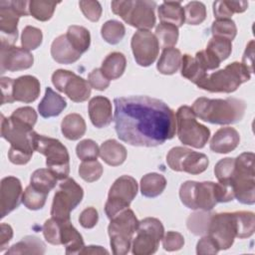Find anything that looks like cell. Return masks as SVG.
<instances>
[{
    "mask_svg": "<svg viewBox=\"0 0 255 255\" xmlns=\"http://www.w3.org/2000/svg\"><path fill=\"white\" fill-rule=\"evenodd\" d=\"M115 128L119 138L130 145L156 146L174 136V112L162 101L146 96L114 100Z\"/></svg>",
    "mask_w": 255,
    "mask_h": 255,
    "instance_id": "obj_1",
    "label": "cell"
},
{
    "mask_svg": "<svg viewBox=\"0 0 255 255\" xmlns=\"http://www.w3.org/2000/svg\"><path fill=\"white\" fill-rule=\"evenodd\" d=\"M195 117L200 120L215 125H230L242 120L246 104L236 98L227 99H207L198 98L192 105Z\"/></svg>",
    "mask_w": 255,
    "mask_h": 255,
    "instance_id": "obj_2",
    "label": "cell"
},
{
    "mask_svg": "<svg viewBox=\"0 0 255 255\" xmlns=\"http://www.w3.org/2000/svg\"><path fill=\"white\" fill-rule=\"evenodd\" d=\"M250 78L251 73L241 63L233 62L222 70L206 75L196 86L211 93H232Z\"/></svg>",
    "mask_w": 255,
    "mask_h": 255,
    "instance_id": "obj_3",
    "label": "cell"
},
{
    "mask_svg": "<svg viewBox=\"0 0 255 255\" xmlns=\"http://www.w3.org/2000/svg\"><path fill=\"white\" fill-rule=\"evenodd\" d=\"M254 153L243 152L235 158V167L231 178L234 197L243 204L255 202Z\"/></svg>",
    "mask_w": 255,
    "mask_h": 255,
    "instance_id": "obj_4",
    "label": "cell"
},
{
    "mask_svg": "<svg viewBox=\"0 0 255 255\" xmlns=\"http://www.w3.org/2000/svg\"><path fill=\"white\" fill-rule=\"evenodd\" d=\"M112 10L126 23L139 30H149L155 24L156 3L148 0L113 1Z\"/></svg>",
    "mask_w": 255,
    "mask_h": 255,
    "instance_id": "obj_5",
    "label": "cell"
},
{
    "mask_svg": "<svg viewBox=\"0 0 255 255\" xmlns=\"http://www.w3.org/2000/svg\"><path fill=\"white\" fill-rule=\"evenodd\" d=\"M138 223L139 221L129 208L123 210L111 218L108 232L110 244L115 255H125L128 253Z\"/></svg>",
    "mask_w": 255,
    "mask_h": 255,
    "instance_id": "obj_6",
    "label": "cell"
},
{
    "mask_svg": "<svg viewBox=\"0 0 255 255\" xmlns=\"http://www.w3.org/2000/svg\"><path fill=\"white\" fill-rule=\"evenodd\" d=\"M34 149L46 156L47 167L60 180L68 177L70 172V156L66 146L58 139L41 135L35 131Z\"/></svg>",
    "mask_w": 255,
    "mask_h": 255,
    "instance_id": "obj_7",
    "label": "cell"
},
{
    "mask_svg": "<svg viewBox=\"0 0 255 255\" xmlns=\"http://www.w3.org/2000/svg\"><path fill=\"white\" fill-rule=\"evenodd\" d=\"M175 122L177 136L183 144L195 148L204 147L209 139L210 130L196 121V117L190 107H179L176 112Z\"/></svg>",
    "mask_w": 255,
    "mask_h": 255,
    "instance_id": "obj_8",
    "label": "cell"
},
{
    "mask_svg": "<svg viewBox=\"0 0 255 255\" xmlns=\"http://www.w3.org/2000/svg\"><path fill=\"white\" fill-rule=\"evenodd\" d=\"M83 196V188L73 178H65L54 195L51 207L52 217L60 221L70 220L71 211L80 204Z\"/></svg>",
    "mask_w": 255,
    "mask_h": 255,
    "instance_id": "obj_9",
    "label": "cell"
},
{
    "mask_svg": "<svg viewBox=\"0 0 255 255\" xmlns=\"http://www.w3.org/2000/svg\"><path fill=\"white\" fill-rule=\"evenodd\" d=\"M214 184L215 182L212 181L187 180L183 182L179 189L181 202L190 209L211 210L218 203L215 197Z\"/></svg>",
    "mask_w": 255,
    "mask_h": 255,
    "instance_id": "obj_10",
    "label": "cell"
},
{
    "mask_svg": "<svg viewBox=\"0 0 255 255\" xmlns=\"http://www.w3.org/2000/svg\"><path fill=\"white\" fill-rule=\"evenodd\" d=\"M137 193V182L129 175H123L116 179L110 188L105 212L111 219L123 210L128 208Z\"/></svg>",
    "mask_w": 255,
    "mask_h": 255,
    "instance_id": "obj_11",
    "label": "cell"
},
{
    "mask_svg": "<svg viewBox=\"0 0 255 255\" xmlns=\"http://www.w3.org/2000/svg\"><path fill=\"white\" fill-rule=\"evenodd\" d=\"M164 228L162 223L153 217L139 221L136 236L133 238L131 252L134 255H149L156 252L162 239Z\"/></svg>",
    "mask_w": 255,
    "mask_h": 255,
    "instance_id": "obj_12",
    "label": "cell"
},
{
    "mask_svg": "<svg viewBox=\"0 0 255 255\" xmlns=\"http://www.w3.org/2000/svg\"><path fill=\"white\" fill-rule=\"evenodd\" d=\"M238 231L237 213L223 212L211 214L206 233L216 242L219 250H225L238 238Z\"/></svg>",
    "mask_w": 255,
    "mask_h": 255,
    "instance_id": "obj_13",
    "label": "cell"
},
{
    "mask_svg": "<svg viewBox=\"0 0 255 255\" xmlns=\"http://www.w3.org/2000/svg\"><path fill=\"white\" fill-rule=\"evenodd\" d=\"M34 134L35 131L31 126L11 116L5 118L1 115V135L10 142L12 147L33 153L35 150L33 144Z\"/></svg>",
    "mask_w": 255,
    "mask_h": 255,
    "instance_id": "obj_14",
    "label": "cell"
},
{
    "mask_svg": "<svg viewBox=\"0 0 255 255\" xmlns=\"http://www.w3.org/2000/svg\"><path fill=\"white\" fill-rule=\"evenodd\" d=\"M168 166L175 171H185L190 174L203 172L208 164V157L201 152H197L182 146L171 148L166 155Z\"/></svg>",
    "mask_w": 255,
    "mask_h": 255,
    "instance_id": "obj_15",
    "label": "cell"
},
{
    "mask_svg": "<svg viewBox=\"0 0 255 255\" xmlns=\"http://www.w3.org/2000/svg\"><path fill=\"white\" fill-rule=\"evenodd\" d=\"M55 88L65 93L70 100L76 103L85 102L90 98L91 86L85 79L68 70H57L52 75Z\"/></svg>",
    "mask_w": 255,
    "mask_h": 255,
    "instance_id": "obj_16",
    "label": "cell"
},
{
    "mask_svg": "<svg viewBox=\"0 0 255 255\" xmlns=\"http://www.w3.org/2000/svg\"><path fill=\"white\" fill-rule=\"evenodd\" d=\"M131 50L135 62L141 67L150 66L157 58L159 43L148 30H138L131 38Z\"/></svg>",
    "mask_w": 255,
    "mask_h": 255,
    "instance_id": "obj_17",
    "label": "cell"
},
{
    "mask_svg": "<svg viewBox=\"0 0 255 255\" xmlns=\"http://www.w3.org/2000/svg\"><path fill=\"white\" fill-rule=\"evenodd\" d=\"M33 55L24 48L1 45V73L16 72L29 69L33 66Z\"/></svg>",
    "mask_w": 255,
    "mask_h": 255,
    "instance_id": "obj_18",
    "label": "cell"
},
{
    "mask_svg": "<svg viewBox=\"0 0 255 255\" xmlns=\"http://www.w3.org/2000/svg\"><path fill=\"white\" fill-rule=\"evenodd\" d=\"M21 16L11 6L10 1L0 2L1 45L13 46L18 37V21Z\"/></svg>",
    "mask_w": 255,
    "mask_h": 255,
    "instance_id": "obj_19",
    "label": "cell"
},
{
    "mask_svg": "<svg viewBox=\"0 0 255 255\" xmlns=\"http://www.w3.org/2000/svg\"><path fill=\"white\" fill-rule=\"evenodd\" d=\"M1 218L16 209L22 201V184L14 176H6L1 180Z\"/></svg>",
    "mask_w": 255,
    "mask_h": 255,
    "instance_id": "obj_20",
    "label": "cell"
},
{
    "mask_svg": "<svg viewBox=\"0 0 255 255\" xmlns=\"http://www.w3.org/2000/svg\"><path fill=\"white\" fill-rule=\"evenodd\" d=\"M89 116L96 128H106L113 121L111 101L103 96L94 97L89 102Z\"/></svg>",
    "mask_w": 255,
    "mask_h": 255,
    "instance_id": "obj_21",
    "label": "cell"
},
{
    "mask_svg": "<svg viewBox=\"0 0 255 255\" xmlns=\"http://www.w3.org/2000/svg\"><path fill=\"white\" fill-rule=\"evenodd\" d=\"M40 95L39 80L30 75L21 76L14 81L13 97L15 101L23 103H32Z\"/></svg>",
    "mask_w": 255,
    "mask_h": 255,
    "instance_id": "obj_22",
    "label": "cell"
},
{
    "mask_svg": "<svg viewBox=\"0 0 255 255\" xmlns=\"http://www.w3.org/2000/svg\"><path fill=\"white\" fill-rule=\"evenodd\" d=\"M239 141L240 135L234 128H221L212 136L210 149L217 153H228L237 147Z\"/></svg>",
    "mask_w": 255,
    "mask_h": 255,
    "instance_id": "obj_23",
    "label": "cell"
},
{
    "mask_svg": "<svg viewBox=\"0 0 255 255\" xmlns=\"http://www.w3.org/2000/svg\"><path fill=\"white\" fill-rule=\"evenodd\" d=\"M51 55L57 63L65 65L75 63L82 56V54L75 50L71 45L66 34L60 35L53 41L51 46Z\"/></svg>",
    "mask_w": 255,
    "mask_h": 255,
    "instance_id": "obj_24",
    "label": "cell"
},
{
    "mask_svg": "<svg viewBox=\"0 0 255 255\" xmlns=\"http://www.w3.org/2000/svg\"><path fill=\"white\" fill-rule=\"evenodd\" d=\"M66 107V100L48 87L46 89L44 98L38 106V111L43 118L48 119L59 116L65 110Z\"/></svg>",
    "mask_w": 255,
    "mask_h": 255,
    "instance_id": "obj_25",
    "label": "cell"
},
{
    "mask_svg": "<svg viewBox=\"0 0 255 255\" xmlns=\"http://www.w3.org/2000/svg\"><path fill=\"white\" fill-rule=\"evenodd\" d=\"M61 241L66 247V254H80L84 248V240L70 220L61 221Z\"/></svg>",
    "mask_w": 255,
    "mask_h": 255,
    "instance_id": "obj_26",
    "label": "cell"
},
{
    "mask_svg": "<svg viewBox=\"0 0 255 255\" xmlns=\"http://www.w3.org/2000/svg\"><path fill=\"white\" fill-rule=\"evenodd\" d=\"M100 156L107 164L118 166L126 160L127 149L116 139H108L100 147Z\"/></svg>",
    "mask_w": 255,
    "mask_h": 255,
    "instance_id": "obj_27",
    "label": "cell"
},
{
    "mask_svg": "<svg viewBox=\"0 0 255 255\" xmlns=\"http://www.w3.org/2000/svg\"><path fill=\"white\" fill-rule=\"evenodd\" d=\"M157 12L161 23H169L178 28L185 22L184 9L180 2L165 1L159 5Z\"/></svg>",
    "mask_w": 255,
    "mask_h": 255,
    "instance_id": "obj_28",
    "label": "cell"
},
{
    "mask_svg": "<svg viewBox=\"0 0 255 255\" xmlns=\"http://www.w3.org/2000/svg\"><path fill=\"white\" fill-rule=\"evenodd\" d=\"M61 130L66 138L77 140L86 132L85 120L79 114H69L62 121Z\"/></svg>",
    "mask_w": 255,
    "mask_h": 255,
    "instance_id": "obj_29",
    "label": "cell"
},
{
    "mask_svg": "<svg viewBox=\"0 0 255 255\" xmlns=\"http://www.w3.org/2000/svg\"><path fill=\"white\" fill-rule=\"evenodd\" d=\"M181 58L182 56L178 49L173 47L164 48L157 62L156 69L163 75H172L180 68Z\"/></svg>",
    "mask_w": 255,
    "mask_h": 255,
    "instance_id": "obj_30",
    "label": "cell"
},
{
    "mask_svg": "<svg viewBox=\"0 0 255 255\" xmlns=\"http://www.w3.org/2000/svg\"><path fill=\"white\" fill-rule=\"evenodd\" d=\"M126 66L127 60L125 55L120 52H113L105 58L101 70L109 80H116L124 74Z\"/></svg>",
    "mask_w": 255,
    "mask_h": 255,
    "instance_id": "obj_31",
    "label": "cell"
},
{
    "mask_svg": "<svg viewBox=\"0 0 255 255\" xmlns=\"http://www.w3.org/2000/svg\"><path fill=\"white\" fill-rule=\"evenodd\" d=\"M166 186L165 177L156 172H151L143 175L140 180V191L145 197L153 198L162 193Z\"/></svg>",
    "mask_w": 255,
    "mask_h": 255,
    "instance_id": "obj_32",
    "label": "cell"
},
{
    "mask_svg": "<svg viewBox=\"0 0 255 255\" xmlns=\"http://www.w3.org/2000/svg\"><path fill=\"white\" fill-rule=\"evenodd\" d=\"M45 244L36 236H25L21 241L11 246L6 254H44Z\"/></svg>",
    "mask_w": 255,
    "mask_h": 255,
    "instance_id": "obj_33",
    "label": "cell"
},
{
    "mask_svg": "<svg viewBox=\"0 0 255 255\" xmlns=\"http://www.w3.org/2000/svg\"><path fill=\"white\" fill-rule=\"evenodd\" d=\"M248 8L247 1H216L213 3V13L217 20L231 19L234 13H242Z\"/></svg>",
    "mask_w": 255,
    "mask_h": 255,
    "instance_id": "obj_34",
    "label": "cell"
},
{
    "mask_svg": "<svg viewBox=\"0 0 255 255\" xmlns=\"http://www.w3.org/2000/svg\"><path fill=\"white\" fill-rule=\"evenodd\" d=\"M69 42L79 53H85L91 44V35L88 29L83 26L73 25L68 28L66 34Z\"/></svg>",
    "mask_w": 255,
    "mask_h": 255,
    "instance_id": "obj_35",
    "label": "cell"
},
{
    "mask_svg": "<svg viewBox=\"0 0 255 255\" xmlns=\"http://www.w3.org/2000/svg\"><path fill=\"white\" fill-rule=\"evenodd\" d=\"M206 71L201 67L198 61L188 55L184 54L181 58V76L194 83L195 85L200 82L205 76Z\"/></svg>",
    "mask_w": 255,
    "mask_h": 255,
    "instance_id": "obj_36",
    "label": "cell"
},
{
    "mask_svg": "<svg viewBox=\"0 0 255 255\" xmlns=\"http://www.w3.org/2000/svg\"><path fill=\"white\" fill-rule=\"evenodd\" d=\"M58 178L49 168H40L35 170L31 175L30 184L35 188L49 194L56 186Z\"/></svg>",
    "mask_w": 255,
    "mask_h": 255,
    "instance_id": "obj_37",
    "label": "cell"
},
{
    "mask_svg": "<svg viewBox=\"0 0 255 255\" xmlns=\"http://www.w3.org/2000/svg\"><path fill=\"white\" fill-rule=\"evenodd\" d=\"M208 51L218 62L226 60L232 52L231 41L221 38V37H212L205 49Z\"/></svg>",
    "mask_w": 255,
    "mask_h": 255,
    "instance_id": "obj_38",
    "label": "cell"
},
{
    "mask_svg": "<svg viewBox=\"0 0 255 255\" xmlns=\"http://www.w3.org/2000/svg\"><path fill=\"white\" fill-rule=\"evenodd\" d=\"M101 34L106 42L112 45H116L120 43L125 37L126 28L120 21L109 20L102 26Z\"/></svg>",
    "mask_w": 255,
    "mask_h": 255,
    "instance_id": "obj_39",
    "label": "cell"
},
{
    "mask_svg": "<svg viewBox=\"0 0 255 255\" xmlns=\"http://www.w3.org/2000/svg\"><path fill=\"white\" fill-rule=\"evenodd\" d=\"M155 37L164 48L173 47L178 40V28L169 23H159L155 28Z\"/></svg>",
    "mask_w": 255,
    "mask_h": 255,
    "instance_id": "obj_40",
    "label": "cell"
},
{
    "mask_svg": "<svg viewBox=\"0 0 255 255\" xmlns=\"http://www.w3.org/2000/svg\"><path fill=\"white\" fill-rule=\"evenodd\" d=\"M58 3L52 1L32 0L29 3L30 14L39 21H48L54 14L55 8Z\"/></svg>",
    "mask_w": 255,
    "mask_h": 255,
    "instance_id": "obj_41",
    "label": "cell"
},
{
    "mask_svg": "<svg viewBox=\"0 0 255 255\" xmlns=\"http://www.w3.org/2000/svg\"><path fill=\"white\" fill-rule=\"evenodd\" d=\"M47 195V193L35 188L30 184L26 187L23 193L22 202L28 209L39 210L45 205Z\"/></svg>",
    "mask_w": 255,
    "mask_h": 255,
    "instance_id": "obj_42",
    "label": "cell"
},
{
    "mask_svg": "<svg viewBox=\"0 0 255 255\" xmlns=\"http://www.w3.org/2000/svg\"><path fill=\"white\" fill-rule=\"evenodd\" d=\"M183 9L185 22L189 25H199L206 18V8L202 2L191 1Z\"/></svg>",
    "mask_w": 255,
    "mask_h": 255,
    "instance_id": "obj_43",
    "label": "cell"
},
{
    "mask_svg": "<svg viewBox=\"0 0 255 255\" xmlns=\"http://www.w3.org/2000/svg\"><path fill=\"white\" fill-rule=\"evenodd\" d=\"M211 33L213 37H221L232 41L237 34V28L233 20L220 19L212 23Z\"/></svg>",
    "mask_w": 255,
    "mask_h": 255,
    "instance_id": "obj_44",
    "label": "cell"
},
{
    "mask_svg": "<svg viewBox=\"0 0 255 255\" xmlns=\"http://www.w3.org/2000/svg\"><path fill=\"white\" fill-rule=\"evenodd\" d=\"M238 220V238H248L255 231L254 213L250 211H236Z\"/></svg>",
    "mask_w": 255,
    "mask_h": 255,
    "instance_id": "obj_45",
    "label": "cell"
},
{
    "mask_svg": "<svg viewBox=\"0 0 255 255\" xmlns=\"http://www.w3.org/2000/svg\"><path fill=\"white\" fill-rule=\"evenodd\" d=\"M43 40L42 31L33 26H26L22 31L21 44L22 47L28 51L37 49Z\"/></svg>",
    "mask_w": 255,
    "mask_h": 255,
    "instance_id": "obj_46",
    "label": "cell"
},
{
    "mask_svg": "<svg viewBox=\"0 0 255 255\" xmlns=\"http://www.w3.org/2000/svg\"><path fill=\"white\" fill-rule=\"evenodd\" d=\"M212 213L195 212L190 214L187 219V228L195 235H201L207 232L209 219Z\"/></svg>",
    "mask_w": 255,
    "mask_h": 255,
    "instance_id": "obj_47",
    "label": "cell"
},
{
    "mask_svg": "<svg viewBox=\"0 0 255 255\" xmlns=\"http://www.w3.org/2000/svg\"><path fill=\"white\" fill-rule=\"evenodd\" d=\"M79 174L85 181L94 182L102 176L103 166L97 159L86 160L80 164Z\"/></svg>",
    "mask_w": 255,
    "mask_h": 255,
    "instance_id": "obj_48",
    "label": "cell"
},
{
    "mask_svg": "<svg viewBox=\"0 0 255 255\" xmlns=\"http://www.w3.org/2000/svg\"><path fill=\"white\" fill-rule=\"evenodd\" d=\"M235 167V158L226 157L220 159L214 167V173L218 182L230 183Z\"/></svg>",
    "mask_w": 255,
    "mask_h": 255,
    "instance_id": "obj_49",
    "label": "cell"
},
{
    "mask_svg": "<svg viewBox=\"0 0 255 255\" xmlns=\"http://www.w3.org/2000/svg\"><path fill=\"white\" fill-rule=\"evenodd\" d=\"M76 152L78 157L83 161L94 160L100 155V148L93 139H84L77 144Z\"/></svg>",
    "mask_w": 255,
    "mask_h": 255,
    "instance_id": "obj_50",
    "label": "cell"
},
{
    "mask_svg": "<svg viewBox=\"0 0 255 255\" xmlns=\"http://www.w3.org/2000/svg\"><path fill=\"white\" fill-rule=\"evenodd\" d=\"M43 234L45 239L53 244L60 245L61 241V221L55 218H50L45 221L43 225Z\"/></svg>",
    "mask_w": 255,
    "mask_h": 255,
    "instance_id": "obj_51",
    "label": "cell"
},
{
    "mask_svg": "<svg viewBox=\"0 0 255 255\" xmlns=\"http://www.w3.org/2000/svg\"><path fill=\"white\" fill-rule=\"evenodd\" d=\"M79 6L85 17L92 21H99L102 15V6L98 1H80Z\"/></svg>",
    "mask_w": 255,
    "mask_h": 255,
    "instance_id": "obj_52",
    "label": "cell"
},
{
    "mask_svg": "<svg viewBox=\"0 0 255 255\" xmlns=\"http://www.w3.org/2000/svg\"><path fill=\"white\" fill-rule=\"evenodd\" d=\"M184 245L183 236L175 231H168L162 237V246L166 251L179 250Z\"/></svg>",
    "mask_w": 255,
    "mask_h": 255,
    "instance_id": "obj_53",
    "label": "cell"
},
{
    "mask_svg": "<svg viewBox=\"0 0 255 255\" xmlns=\"http://www.w3.org/2000/svg\"><path fill=\"white\" fill-rule=\"evenodd\" d=\"M88 83L91 88L98 91H104L110 86V80L104 75L101 69L93 70L88 76Z\"/></svg>",
    "mask_w": 255,
    "mask_h": 255,
    "instance_id": "obj_54",
    "label": "cell"
},
{
    "mask_svg": "<svg viewBox=\"0 0 255 255\" xmlns=\"http://www.w3.org/2000/svg\"><path fill=\"white\" fill-rule=\"evenodd\" d=\"M11 117L31 126L32 128L35 126L37 122V113L31 107L19 108L12 113Z\"/></svg>",
    "mask_w": 255,
    "mask_h": 255,
    "instance_id": "obj_55",
    "label": "cell"
},
{
    "mask_svg": "<svg viewBox=\"0 0 255 255\" xmlns=\"http://www.w3.org/2000/svg\"><path fill=\"white\" fill-rule=\"evenodd\" d=\"M194 58L198 61L201 67L207 72L210 70H215L219 67L220 62H218L208 51L202 50L195 54Z\"/></svg>",
    "mask_w": 255,
    "mask_h": 255,
    "instance_id": "obj_56",
    "label": "cell"
},
{
    "mask_svg": "<svg viewBox=\"0 0 255 255\" xmlns=\"http://www.w3.org/2000/svg\"><path fill=\"white\" fill-rule=\"evenodd\" d=\"M218 251V245L209 235L202 237L196 245V253L200 255L216 254Z\"/></svg>",
    "mask_w": 255,
    "mask_h": 255,
    "instance_id": "obj_57",
    "label": "cell"
},
{
    "mask_svg": "<svg viewBox=\"0 0 255 255\" xmlns=\"http://www.w3.org/2000/svg\"><path fill=\"white\" fill-rule=\"evenodd\" d=\"M99 220V214L96 208L88 207L82 211L79 217V221L84 228H93L96 226Z\"/></svg>",
    "mask_w": 255,
    "mask_h": 255,
    "instance_id": "obj_58",
    "label": "cell"
},
{
    "mask_svg": "<svg viewBox=\"0 0 255 255\" xmlns=\"http://www.w3.org/2000/svg\"><path fill=\"white\" fill-rule=\"evenodd\" d=\"M14 81L11 78L8 77H2L0 84H1V91H2V105L7 103H13L14 97H13V86Z\"/></svg>",
    "mask_w": 255,
    "mask_h": 255,
    "instance_id": "obj_59",
    "label": "cell"
},
{
    "mask_svg": "<svg viewBox=\"0 0 255 255\" xmlns=\"http://www.w3.org/2000/svg\"><path fill=\"white\" fill-rule=\"evenodd\" d=\"M33 153L24 151V150H20V149H16L12 146H10L9 151H8V157L10 159V161L14 164H26L27 162H29V160L31 159Z\"/></svg>",
    "mask_w": 255,
    "mask_h": 255,
    "instance_id": "obj_60",
    "label": "cell"
},
{
    "mask_svg": "<svg viewBox=\"0 0 255 255\" xmlns=\"http://www.w3.org/2000/svg\"><path fill=\"white\" fill-rule=\"evenodd\" d=\"M253 58H254V41L251 40L245 49L242 57V65L250 72H253Z\"/></svg>",
    "mask_w": 255,
    "mask_h": 255,
    "instance_id": "obj_61",
    "label": "cell"
},
{
    "mask_svg": "<svg viewBox=\"0 0 255 255\" xmlns=\"http://www.w3.org/2000/svg\"><path fill=\"white\" fill-rule=\"evenodd\" d=\"M13 229L9 224L2 223L0 226V251L6 248V245L12 239Z\"/></svg>",
    "mask_w": 255,
    "mask_h": 255,
    "instance_id": "obj_62",
    "label": "cell"
},
{
    "mask_svg": "<svg viewBox=\"0 0 255 255\" xmlns=\"http://www.w3.org/2000/svg\"><path fill=\"white\" fill-rule=\"evenodd\" d=\"M108 254L109 251L104 249L101 246H94V245H90V246H84V248L81 250L80 254Z\"/></svg>",
    "mask_w": 255,
    "mask_h": 255,
    "instance_id": "obj_63",
    "label": "cell"
}]
</instances>
